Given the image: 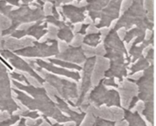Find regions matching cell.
Listing matches in <instances>:
<instances>
[{
    "mask_svg": "<svg viewBox=\"0 0 156 126\" xmlns=\"http://www.w3.org/2000/svg\"><path fill=\"white\" fill-rule=\"evenodd\" d=\"M10 119V114L6 111H0V123L7 121Z\"/></svg>",
    "mask_w": 156,
    "mask_h": 126,
    "instance_id": "obj_1",
    "label": "cell"
},
{
    "mask_svg": "<svg viewBox=\"0 0 156 126\" xmlns=\"http://www.w3.org/2000/svg\"><path fill=\"white\" fill-rule=\"evenodd\" d=\"M37 124V120L32 119L30 117H27L26 121H25V124L26 126H35Z\"/></svg>",
    "mask_w": 156,
    "mask_h": 126,
    "instance_id": "obj_2",
    "label": "cell"
},
{
    "mask_svg": "<svg viewBox=\"0 0 156 126\" xmlns=\"http://www.w3.org/2000/svg\"><path fill=\"white\" fill-rule=\"evenodd\" d=\"M23 113H24V111H23V110H19V109H18V110H16V112H14V113H13V115H15V116H16V115H20V116H21V114H22Z\"/></svg>",
    "mask_w": 156,
    "mask_h": 126,
    "instance_id": "obj_3",
    "label": "cell"
},
{
    "mask_svg": "<svg viewBox=\"0 0 156 126\" xmlns=\"http://www.w3.org/2000/svg\"><path fill=\"white\" fill-rule=\"evenodd\" d=\"M38 126H51V124H50L49 123H48L47 121H45V120H44V121H43V122H42V123H41V124H40Z\"/></svg>",
    "mask_w": 156,
    "mask_h": 126,
    "instance_id": "obj_4",
    "label": "cell"
},
{
    "mask_svg": "<svg viewBox=\"0 0 156 126\" xmlns=\"http://www.w3.org/2000/svg\"><path fill=\"white\" fill-rule=\"evenodd\" d=\"M48 121H49V122H51V124H56V121H55V120H53L52 118H50V117H48Z\"/></svg>",
    "mask_w": 156,
    "mask_h": 126,
    "instance_id": "obj_5",
    "label": "cell"
},
{
    "mask_svg": "<svg viewBox=\"0 0 156 126\" xmlns=\"http://www.w3.org/2000/svg\"><path fill=\"white\" fill-rule=\"evenodd\" d=\"M19 123H20V121L18 120V121H16V123H15L14 124H11V125H10V126H17V125H18V124H19Z\"/></svg>",
    "mask_w": 156,
    "mask_h": 126,
    "instance_id": "obj_6",
    "label": "cell"
}]
</instances>
